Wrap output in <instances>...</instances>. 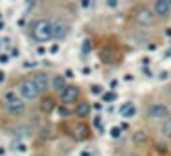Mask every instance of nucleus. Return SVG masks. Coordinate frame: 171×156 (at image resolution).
Returning a JSON list of instances; mask_svg holds the SVG:
<instances>
[{"instance_id": "nucleus-20", "label": "nucleus", "mask_w": 171, "mask_h": 156, "mask_svg": "<svg viewBox=\"0 0 171 156\" xmlns=\"http://www.w3.org/2000/svg\"><path fill=\"white\" fill-rule=\"evenodd\" d=\"M114 99H116V94H114V92H107V94L103 96V101H107V103H109V101H114Z\"/></svg>"}, {"instance_id": "nucleus-6", "label": "nucleus", "mask_w": 171, "mask_h": 156, "mask_svg": "<svg viewBox=\"0 0 171 156\" xmlns=\"http://www.w3.org/2000/svg\"><path fill=\"white\" fill-rule=\"evenodd\" d=\"M169 116V110L162 103H151L147 107V118L149 120H166Z\"/></svg>"}, {"instance_id": "nucleus-28", "label": "nucleus", "mask_w": 171, "mask_h": 156, "mask_svg": "<svg viewBox=\"0 0 171 156\" xmlns=\"http://www.w3.org/2000/svg\"><path fill=\"white\" fill-rule=\"evenodd\" d=\"M4 75H6V74H4V72H2V70H0V83H2V81H4Z\"/></svg>"}, {"instance_id": "nucleus-23", "label": "nucleus", "mask_w": 171, "mask_h": 156, "mask_svg": "<svg viewBox=\"0 0 171 156\" xmlns=\"http://www.w3.org/2000/svg\"><path fill=\"white\" fill-rule=\"evenodd\" d=\"M88 50H90V40H85V48H83V51L87 53Z\"/></svg>"}, {"instance_id": "nucleus-14", "label": "nucleus", "mask_w": 171, "mask_h": 156, "mask_svg": "<svg viewBox=\"0 0 171 156\" xmlns=\"http://www.w3.org/2000/svg\"><path fill=\"white\" fill-rule=\"evenodd\" d=\"M74 131H76V138L77 140H87L88 138V127H85V125H76L74 127Z\"/></svg>"}, {"instance_id": "nucleus-26", "label": "nucleus", "mask_w": 171, "mask_h": 156, "mask_svg": "<svg viewBox=\"0 0 171 156\" xmlns=\"http://www.w3.org/2000/svg\"><path fill=\"white\" fill-rule=\"evenodd\" d=\"M57 50H59V46H52V48H50L52 53H57Z\"/></svg>"}, {"instance_id": "nucleus-27", "label": "nucleus", "mask_w": 171, "mask_h": 156, "mask_svg": "<svg viewBox=\"0 0 171 156\" xmlns=\"http://www.w3.org/2000/svg\"><path fill=\"white\" fill-rule=\"evenodd\" d=\"M94 108H96V110H101V108H103V105H101V103H96V105H94Z\"/></svg>"}, {"instance_id": "nucleus-13", "label": "nucleus", "mask_w": 171, "mask_h": 156, "mask_svg": "<svg viewBox=\"0 0 171 156\" xmlns=\"http://www.w3.org/2000/svg\"><path fill=\"white\" fill-rule=\"evenodd\" d=\"M99 55H101V61H103L105 64H111V63H114V57H116V55H114V51H112L111 48H105V50H101V53H99Z\"/></svg>"}, {"instance_id": "nucleus-29", "label": "nucleus", "mask_w": 171, "mask_h": 156, "mask_svg": "<svg viewBox=\"0 0 171 156\" xmlns=\"http://www.w3.org/2000/svg\"><path fill=\"white\" fill-rule=\"evenodd\" d=\"M168 57H171V48L168 50V51H166V59H168Z\"/></svg>"}, {"instance_id": "nucleus-4", "label": "nucleus", "mask_w": 171, "mask_h": 156, "mask_svg": "<svg viewBox=\"0 0 171 156\" xmlns=\"http://www.w3.org/2000/svg\"><path fill=\"white\" fill-rule=\"evenodd\" d=\"M28 79L35 85V88H37L39 92H46V90L50 88V81H52V79L48 77V74H46V72H41V70H39V72H33Z\"/></svg>"}, {"instance_id": "nucleus-21", "label": "nucleus", "mask_w": 171, "mask_h": 156, "mask_svg": "<svg viewBox=\"0 0 171 156\" xmlns=\"http://www.w3.org/2000/svg\"><path fill=\"white\" fill-rule=\"evenodd\" d=\"M59 114H61V118H68V116H70V108H66V107H59Z\"/></svg>"}, {"instance_id": "nucleus-30", "label": "nucleus", "mask_w": 171, "mask_h": 156, "mask_svg": "<svg viewBox=\"0 0 171 156\" xmlns=\"http://www.w3.org/2000/svg\"><path fill=\"white\" fill-rule=\"evenodd\" d=\"M2 28H4V24H2V22H0V29H2Z\"/></svg>"}, {"instance_id": "nucleus-24", "label": "nucleus", "mask_w": 171, "mask_h": 156, "mask_svg": "<svg viewBox=\"0 0 171 156\" xmlns=\"http://www.w3.org/2000/svg\"><path fill=\"white\" fill-rule=\"evenodd\" d=\"M7 61H9V55H6V53L0 55V63H7Z\"/></svg>"}, {"instance_id": "nucleus-22", "label": "nucleus", "mask_w": 171, "mask_h": 156, "mask_svg": "<svg viewBox=\"0 0 171 156\" xmlns=\"http://www.w3.org/2000/svg\"><path fill=\"white\" fill-rule=\"evenodd\" d=\"M111 136H112V138H120V136H122V129H120V127L111 129Z\"/></svg>"}, {"instance_id": "nucleus-1", "label": "nucleus", "mask_w": 171, "mask_h": 156, "mask_svg": "<svg viewBox=\"0 0 171 156\" xmlns=\"http://www.w3.org/2000/svg\"><path fill=\"white\" fill-rule=\"evenodd\" d=\"M29 35L33 40L37 42H46L52 37V22L46 20V18H39V20H33L31 28H29Z\"/></svg>"}, {"instance_id": "nucleus-25", "label": "nucleus", "mask_w": 171, "mask_h": 156, "mask_svg": "<svg viewBox=\"0 0 171 156\" xmlns=\"http://www.w3.org/2000/svg\"><path fill=\"white\" fill-rule=\"evenodd\" d=\"M94 125H96V127H98V129H99V127H101V120H99V116H98V118H96V120H94Z\"/></svg>"}, {"instance_id": "nucleus-19", "label": "nucleus", "mask_w": 171, "mask_h": 156, "mask_svg": "<svg viewBox=\"0 0 171 156\" xmlns=\"http://www.w3.org/2000/svg\"><path fill=\"white\" fill-rule=\"evenodd\" d=\"M90 88H92V94H98V96L103 94V86H101V85H92Z\"/></svg>"}, {"instance_id": "nucleus-18", "label": "nucleus", "mask_w": 171, "mask_h": 156, "mask_svg": "<svg viewBox=\"0 0 171 156\" xmlns=\"http://www.w3.org/2000/svg\"><path fill=\"white\" fill-rule=\"evenodd\" d=\"M11 147H13L15 151H18V153H26V151H28L26 143H24V142H20V140H18V142H13V143H11Z\"/></svg>"}, {"instance_id": "nucleus-12", "label": "nucleus", "mask_w": 171, "mask_h": 156, "mask_svg": "<svg viewBox=\"0 0 171 156\" xmlns=\"http://www.w3.org/2000/svg\"><path fill=\"white\" fill-rule=\"evenodd\" d=\"M90 103H79L77 105V108H76V114L79 116V118H88V114H90Z\"/></svg>"}, {"instance_id": "nucleus-7", "label": "nucleus", "mask_w": 171, "mask_h": 156, "mask_svg": "<svg viewBox=\"0 0 171 156\" xmlns=\"http://www.w3.org/2000/svg\"><path fill=\"white\" fill-rule=\"evenodd\" d=\"M79 86H76V85H68L63 92H61V101L64 103V105H70V103H76L77 99H79Z\"/></svg>"}, {"instance_id": "nucleus-8", "label": "nucleus", "mask_w": 171, "mask_h": 156, "mask_svg": "<svg viewBox=\"0 0 171 156\" xmlns=\"http://www.w3.org/2000/svg\"><path fill=\"white\" fill-rule=\"evenodd\" d=\"M70 31V26L63 20H53L52 22V37L53 39H64Z\"/></svg>"}, {"instance_id": "nucleus-9", "label": "nucleus", "mask_w": 171, "mask_h": 156, "mask_svg": "<svg viewBox=\"0 0 171 156\" xmlns=\"http://www.w3.org/2000/svg\"><path fill=\"white\" fill-rule=\"evenodd\" d=\"M153 13H155L157 17H160V18L169 17V13H171V2H168V0H157V2H155V6H153Z\"/></svg>"}, {"instance_id": "nucleus-17", "label": "nucleus", "mask_w": 171, "mask_h": 156, "mask_svg": "<svg viewBox=\"0 0 171 156\" xmlns=\"http://www.w3.org/2000/svg\"><path fill=\"white\" fill-rule=\"evenodd\" d=\"M146 142H147L146 131H136L134 132V143H146Z\"/></svg>"}, {"instance_id": "nucleus-16", "label": "nucleus", "mask_w": 171, "mask_h": 156, "mask_svg": "<svg viewBox=\"0 0 171 156\" xmlns=\"http://www.w3.org/2000/svg\"><path fill=\"white\" fill-rule=\"evenodd\" d=\"M162 134L164 136H168V138H171V116H168L164 121H162Z\"/></svg>"}, {"instance_id": "nucleus-11", "label": "nucleus", "mask_w": 171, "mask_h": 156, "mask_svg": "<svg viewBox=\"0 0 171 156\" xmlns=\"http://www.w3.org/2000/svg\"><path fill=\"white\" fill-rule=\"evenodd\" d=\"M120 114H122V118H133L136 114V107L133 103H127V105H123L120 108Z\"/></svg>"}, {"instance_id": "nucleus-5", "label": "nucleus", "mask_w": 171, "mask_h": 156, "mask_svg": "<svg viewBox=\"0 0 171 156\" xmlns=\"http://www.w3.org/2000/svg\"><path fill=\"white\" fill-rule=\"evenodd\" d=\"M134 20H136L138 26L147 28V26H151V24L155 22V13L149 11L147 7H140V9H136V13H134Z\"/></svg>"}, {"instance_id": "nucleus-3", "label": "nucleus", "mask_w": 171, "mask_h": 156, "mask_svg": "<svg viewBox=\"0 0 171 156\" xmlns=\"http://www.w3.org/2000/svg\"><path fill=\"white\" fill-rule=\"evenodd\" d=\"M17 92H18V97H20V99H28V101H31V99H37V96L41 94V92L35 88V85H33L29 79H24V81H20V83H18V88H17Z\"/></svg>"}, {"instance_id": "nucleus-10", "label": "nucleus", "mask_w": 171, "mask_h": 156, "mask_svg": "<svg viewBox=\"0 0 171 156\" xmlns=\"http://www.w3.org/2000/svg\"><path fill=\"white\" fill-rule=\"evenodd\" d=\"M50 86H52L53 90H57V92H63L68 85H66V81H64V77H63V75H53V77H52V81H50Z\"/></svg>"}, {"instance_id": "nucleus-15", "label": "nucleus", "mask_w": 171, "mask_h": 156, "mask_svg": "<svg viewBox=\"0 0 171 156\" xmlns=\"http://www.w3.org/2000/svg\"><path fill=\"white\" fill-rule=\"evenodd\" d=\"M53 108H55V101L52 97H44L42 103H41V110L42 112H52Z\"/></svg>"}, {"instance_id": "nucleus-2", "label": "nucleus", "mask_w": 171, "mask_h": 156, "mask_svg": "<svg viewBox=\"0 0 171 156\" xmlns=\"http://www.w3.org/2000/svg\"><path fill=\"white\" fill-rule=\"evenodd\" d=\"M4 108H6V112H7L9 116L18 118V116H22V114L26 112V103H24V99H20L17 94L7 92V94L4 96Z\"/></svg>"}]
</instances>
